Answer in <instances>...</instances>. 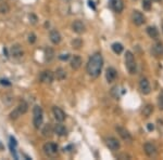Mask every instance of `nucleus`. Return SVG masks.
I'll list each match as a JSON object with an SVG mask.
<instances>
[{
  "label": "nucleus",
  "instance_id": "nucleus-1",
  "mask_svg": "<svg viewBox=\"0 0 163 160\" xmlns=\"http://www.w3.org/2000/svg\"><path fill=\"white\" fill-rule=\"evenodd\" d=\"M103 66V59L101 53H95L94 55H91L87 63V74L93 78L98 77L101 73Z\"/></svg>",
  "mask_w": 163,
  "mask_h": 160
},
{
  "label": "nucleus",
  "instance_id": "nucleus-2",
  "mask_svg": "<svg viewBox=\"0 0 163 160\" xmlns=\"http://www.w3.org/2000/svg\"><path fill=\"white\" fill-rule=\"evenodd\" d=\"M125 66H126V69L130 75L136 74L137 64H136L135 57L130 51H126V53H125Z\"/></svg>",
  "mask_w": 163,
  "mask_h": 160
},
{
  "label": "nucleus",
  "instance_id": "nucleus-3",
  "mask_svg": "<svg viewBox=\"0 0 163 160\" xmlns=\"http://www.w3.org/2000/svg\"><path fill=\"white\" fill-rule=\"evenodd\" d=\"M33 125L35 129H39L42 125V119H44V114H42L41 107L36 105L33 109Z\"/></svg>",
  "mask_w": 163,
  "mask_h": 160
},
{
  "label": "nucleus",
  "instance_id": "nucleus-4",
  "mask_svg": "<svg viewBox=\"0 0 163 160\" xmlns=\"http://www.w3.org/2000/svg\"><path fill=\"white\" fill-rule=\"evenodd\" d=\"M44 153H45L48 157H56L58 155V146L57 144H54L52 142L46 143L44 145Z\"/></svg>",
  "mask_w": 163,
  "mask_h": 160
},
{
  "label": "nucleus",
  "instance_id": "nucleus-5",
  "mask_svg": "<svg viewBox=\"0 0 163 160\" xmlns=\"http://www.w3.org/2000/svg\"><path fill=\"white\" fill-rule=\"evenodd\" d=\"M27 110H28V105H27V103H25V102H22V103L20 104L18 107H16V109L13 110L12 113H11V115H10V116H11V119L19 118L20 116L24 115Z\"/></svg>",
  "mask_w": 163,
  "mask_h": 160
},
{
  "label": "nucleus",
  "instance_id": "nucleus-6",
  "mask_svg": "<svg viewBox=\"0 0 163 160\" xmlns=\"http://www.w3.org/2000/svg\"><path fill=\"white\" fill-rule=\"evenodd\" d=\"M115 131L118 132L119 135H120V137H121L125 142H132V141H133V137H132L130 133L126 130V129H125V128L118 126V127H115Z\"/></svg>",
  "mask_w": 163,
  "mask_h": 160
},
{
  "label": "nucleus",
  "instance_id": "nucleus-7",
  "mask_svg": "<svg viewBox=\"0 0 163 160\" xmlns=\"http://www.w3.org/2000/svg\"><path fill=\"white\" fill-rule=\"evenodd\" d=\"M139 90L142 92V94H149L151 92V87H150V83H149L148 79L147 78H142L139 80Z\"/></svg>",
  "mask_w": 163,
  "mask_h": 160
},
{
  "label": "nucleus",
  "instance_id": "nucleus-8",
  "mask_svg": "<svg viewBox=\"0 0 163 160\" xmlns=\"http://www.w3.org/2000/svg\"><path fill=\"white\" fill-rule=\"evenodd\" d=\"M132 21L135 24L136 26H142V24L145 23V16L142 12L139 11H134L133 14H132Z\"/></svg>",
  "mask_w": 163,
  "mask_h": 160
},
{
  "label": "nucleus",
  "instance_id": "nucleus-9",
  "mask_svg": "<svg viewBox=\"0 0 163 160\" xmlns=\"http://www.w3.org/2000/svg\"><path fill=\"white\" fill-rule=\"evenodd\" d=\"M106 145L108 146L109 149H111V150L115 151V150H119L120 149V147H121V144H120V142H119L118 139H115V137H108V139H106Z\"/></svg>",
  "mask_w": 163,
  "mask_h": 160
},
{
  "label": "nucleus",
  "instance_id": "nucleus-10",
  "mask_svg": "<svg viewBox=\"0 0 163 160\" xmlns=\"http://www.w3.org/2000/svg\"><path fill=\"white\" fill-rule=\"evenodd\" d=\"M72 29L74 33L79 34V35H81V34H84L85 30H86V27H85L84 23L82 21H74L72 23Z\"/></svg>",
  "mask_w": 163,
  "mask_h": 160
},
{
  "label": "nucleus",
  "instance_id": "nucleus-11",
  "mask_svg": "<svg viewBox=\"0 0 163 160\" xmlns=\"http://www.w3.org/2000/svg\"><path fill=\"white\" fill-rule=\"evenodd\" d=\"M52 113H53L54 118H56V120H57V121L63 122L64 120H65V114H64V112L61 109L60 107L54 106L53 108H52Z\"/></svg>",
  "mask_w": 163,
  "mask_h": 160
},
{
  "label": "nucleus",
  "instance_id": "nucleus-12",
  "mask_svg": "<svg viewBox=\"0 0 163 160\" xmlns=\"http://www.w3.org/2000/svg\"><path fill=\"white\" fill-rule=\"evenodd\" d=\"M144 150L148 157H154L157 155V147L152 143H146L144 146Z\"/></svg>",
  "mask_w": 163,
  "mask_h": 160
},
{
  "label": "nucleus",
  "instance_id": "nucleus-13",
  "mask_svg": "<svg viewBox=\"0 0 163 160\" xmlns=\"http://www.w3.org/2000/svg\"><path fill=\"white\" fill-rule=\"evenodd\" d=\"M54 79V74L51 70H45L42 71L40 75V80L44 83H51Z\"/></svg>",
  "mask_w": 163,
  "mask_h": 160
},
{
  "label": "nucleus",
  "instance_id": "nucleus-14",
  "mask_svg": "<svg viewBox=\"0 0 163 160\" xmlns=\"http://www.w3.org/2000/svg\"><path fill=\"white\" fill-rule=\"evenodd\" d=\"M10 54L14 59H20L23 57V49L20 45H13L10 49Z\"/></svg>",
  "mask_w": 163,
  "mask_h": 160
},
{
  "label": "nucleus",
  "instance_id": "nucleus-15",
  "mask_svg": "<svg viewBox=\"0 0 163 160\" xmlns=\"http://www.w3.org/2000/svg\"><path fill=\"white\" fill-rule=\"evenodd\" d=\"M116 76H118V71L115 70V68L113 67H108L106 70V78L108 82H113L116 79Z\"/></svg>",
  "mask_w": 163,
  "mask_h": 160
},
{
  "label": "nucleus",
  "instance_id": "nucleus-16",
  "mask_svg": "<svg viewBox=\"0 0 163 160\" xmlns=\"http://www.w3.org/2000/svg\"><path fill=\"white\" fill-rule=\"evenodd\" d=\"M49 38H50L52 43H54V45H59L61 42L62 37H61V34L59 33L57 29H51L50 30V33H49Z\"/></svg>",
  "mask_w": 163,
  "mask_h": 160
},
{
  "label": "nucleus",
  "instance_id": "nucleus-17",
  "mask_svg": "<svg viewBox=\"0 0 163 160\" xmlns=\"http://www.w3.org/2000/svg\"><path fill=\"white\" fill-rule=\"evenodd\" d=\"M82 64H83V59L79 55H74L72 57V61H71V67H72L74 70H77V69L81 68Z\"/></svg>",
  "mask_w": 163,
  "mask_h": 160
},
{
  "label": "nucleus",
  "instance_id": "nucleus-18",
  "mask_svg": "<svg viewBox=\"0 0 163 160\" xmlns=\"http://www.w3.org/2000/svg\"><path fill=\"white\" fill-rule=\"evenodd\" d=\"M111 7L118 13H121L124 9V3L123 0H111Z\"/></svg>",
  "mask_w": 163,
  "mask_h": 160
},
{
  "label": "nucleus",
  "instance_id": "nucleus-19",
  "mask_svg": "<svg viewBox=\"0 0 163 160\" xmlns=\"http://www.w3.org/2000/svg\"><path fill=\"white\" fill-rule=\"evenodd\" d=\"M54 133L59 135V137H65L67 133V128L64 127L63 125H61V123H58V125L54 126Z\"/></svg>",
  "mask_w": 163,
  "mask_h": 160
},
{
  "label": "nucleus",
  "instance_id": "nucleus-20",
  "mask_svg": "<svg viewBox=\"0 0 163 160\" xmlns=\"http://www.w3.org/2000/svg\"><path fill=\"white\" fill-rule=\"evenodd\" d=\"M153 113V105L151 104H147L144 108L142 109V116L144 118H149Z\"/></svg>",
  "mask_w": 163,
  "mask_h": 160
},
{
  "label": "nucleus",
  "instance_id": "nucleus-21",
  "mask_svg": "<svg viewBox=\"0 0 163 160\" xmlns=\"http://www.w3.org/2000/svg\"><path fill=\"white\" fill-rule=\"evenodd\" d=\"M152 53L156 57H161L163 54V45L162 42H157L156 45L153 46L152 48Z\"/></svg>",
  "mask_w": 163,
  "mask_h": 160
},
{
  "label": "nucleus",
  "instance_id": "nucleus-22",
  "mask_svg": "<svg viewBox=\"0 0 163 160\" xmlns=\"http://www.w3.org/2000/svg\"><path fill=\"white\" fill-rule=\"evenodd\" d=\"M41 133H42V137H52V134L54 133V129H52L51 125H46L45 127L42 128V131H41Z\"/></svg>",
  "mask_w": 163,
  "mask_h": 160
},
{
  "label": "nucleus",
  "instance_id": "nucleus-23",
  "mask_svg": "<svg viewBox=\"0 0 163 160\" xmlns=\"http://www.w3.org/2000/svg\"><path fill=\"white\" fill-rule=\"evenodd\" d=\"M54 77L57 78V80H59V81H62V80L67 78V71L64 70L63 68H61V67L57 68V70L54 73Z\"/></svg>",
  "mask_w": 163,
  "mask_h": 160
},
{
  "label": "nucleus",
  "instance_id": "nucleus-24",
  "mask_svg": "<svg viewBox=\"0 0 163 160\" xmlns=\"http://www.w3.org/2000/svg\"><path fill=\"white\" fill-rule=\"evenodd\" d=\"M147 34H148L149 37L152 38V39H158V38H159V32H158L157 28L153 27V26H149L148 28H147Z\"/></svg>",
  "mask_w": 163,
  "mask_h": 160
},
{
  "label": "nucleus",
  "instance_id": "nucleus-25",
  "mask_svg": "<svg viewBox=\"0 0 163 160\" xmlns=\"http://www.w3.org/2000/svg\"><path fill=\"white\" fill-rule=\"evenodd\" d=\"M53 57H54V51L52 50L51 48H47L45 50V59L50 62V61L53 59Z\"/></svg>",
  "mask_w": 163,
  "mask_h": 160
},
{
  "label": "nucleus",
  "instance_id": "nucleus-26",
  "mask_svg": "<svg viewBox=\"0 0 163 160\" xmlns=\"http://www.w3.org/2000/svg\"><path fill=\"white\" fill-rule=\"evenodd\" d=\"M112 50H113V52L116 54H121L122 52H123L124 48L123 46L121 45V43H119V42H115V43H113L112 45Z\"/></svg>",
  "mask_w": 163,
  "mask_h": 160
},
{
  "label": "nucleus",
  "instance_id": "nucleus-27",
  "mask_svg": "<svg viewBox=\"0 0 163 160\" xmlns=\"http://www.w3.org/2000/svg\"><path fill=\"white\" fill-rule=\"evenodd\" d=\"M10 10L9 6H8V3L7 2H0V13L1 14H6L8 13Z\"/></svg>",
  "mask_w": 163,
  "mask_h": 160
},
{
  "label": "nucleus",
  "instance_id": "nucleus-28",
  "mask_svg": "<svg viewBox=\"0 0 163 160\" xmlns=\"http://www.w3.org/2000/svg\"><path fill=\"white\" fill-rule=\"evenodd\" d=\"M158 106H159V109L163 110V90L159 93V96H158Z\"/></svg>",
  "mask_w": 163,
  "mask_h": 160
},
{
  "label": "nucleus",
  "instance_id": "nucleus-29",
  "mask_svg": "<svg viewBox=\"0 0 163 160\" xmlns=\"http://www.w3.org/2000/svg\"><path fill=\"white\" fill-rule=\"evenodd\" d=\"M72 46H73V48H75V49H79V48L83 46V41H82V39H79V38L74 39V40L72 41Z\"/></svg>",
  "mask_w": 163,
  "mask_h": 160
},
{
  "label": "nucleus",
  "instance_id": "nucleus-30",
  "mask_svg": "<svg viewBox=\"0 0 163 160\" xmlns=\"http://www.w3.org/2000/svg\"><path fill=\"white\" fill-rule=\"evenodd\" d=\"M142 8H144V10L149 11V10L151 9V1L150 0H144V1H142Z\"/></svg>",
  "mask_w": 163,
  "mask_h": 160
},
{
  "label": "nucleus",
  "instance_id": "nucleus-31",
  "mask_svg": "<svg viewBox=\"0 0 163 160\" xmlns=\"http://www.w3.org/2000/svg\"><path fill=\"white\" fill-rule=\"evenodd\" d=\"M119 88H118V86L116 87H113V88H112V91H111V93H112V95H113V96H114L115 98H119Z\"/></svg>",
  "mask_w": 163,
  "mask_h": 160
},
{
  "label": "nucleus",
  "instance_id": "nucleus-32",
  "mask_svg": "<svg viewBox=\"0 0 163 160\" xmlns=\"http://www.w3.org/2000/svg\"><path fill=\"white\" fill-rule=\"evenodd\" d=\"M35 41H36V36L34 35V34H30L28 35V42L30 43H34Z\"/></svg>",
  "mask_w": 163,
  "mask_h": 160
},
{
  "label": "nucleus",
  "instance_id": "nucleus-33",
  "mask_svg": "<svg viewBox=\"0 0 163 160\" xmlns=\"http://www.w3.org/2000/svg\"><path fill=\"white\" fill-rule=\"evenodd\" d=\"M116 158L118 159H130V156L127 154H120L116 156Z\"/></svg>",
  "mask_w": 163,
  "mask_h": 160
},
{
  "label": "nucleus",
  "instance_id": "nucleus-34",
  "mask_svg": "<svg viewBox=\"0 0 163 160\" xmlns=\"http://www.w3.org/2000/svg\"><path fill=\"white\" fill-rule=\"evenodd\" d=\"M30 22H32L33 24H36L37 23V18L34 14H30Z\"/></svg>",
  "mask_w": 163,
  "mask_h": 160
},
{
  "label": "nucleus",
  "instance_id": "nucleus-35",
  "mask_svg": "<svg viewBox=\"0 0 163 160\" xmlns=\"http://www.w3.org/2000/svg\"><path fill=\"white\" fill-rule=\"evenodd\" d=\"M59 57H60V59H62V61H67V59H69L70 55L67 53H65V54H61Z\"/></svg>",
  "mask_w": 163,
  "mask_h": 160
},
{
  "label": "nucleus",
  "instance_id": "nucleus-36",
  "mask_svg": "<svg viewBox=\"0 0 163 160\" xmlns=\"http://www.w3.org/2000/svg\"><path fill=\"white\" fill-rule=\"evenodd\" d=\"M147 128H148L149 131H152L154 129V126L152 125V123H148V125H147Z\"/></svg>",
  "mask_w": 163,
  "mask_h": 160
},
{
  "label": "nucleus",
  "instance_id": "nucleus-37",
  "mask_svg": "<svg viewBox=\"0 0 163 160\" xmlns=\"http://www.w3.org/2000/svg\"><path fill=\"white\" fill-rule=\"evenodd\" d=\"M154 1H161V0H154Z\"/></svg>",
  "mask_w": 163,
  "mask_h": 160
},
{
  "label": "nucleus",
  "instance_id": "nucleus-38",
  "mask_svg": "<svg viewBox=\"0 0 163 160\" xmlns=\"http://www.w3.org/2000/svg\"><path fill=\"white\" fill-rule=\"evenodd\" d=\"M65 1H67V0H65Z\"/></svg>",
  "mask_w": 163,
  "mask_h": 160
},
{
  "label": "nucleus",
  "instance_id": "nucleus-39",
  "mask_svg": "<svg viewBox=\"0 0 163 160\" xmlns=\"http://www.w3.org/2000/svg\"><path fill=\"white\" fill-rule=\"evenodd\" d=\"M162 29H163V27H162Z\"/></svg>",
  "mask_w": 163,
  "mask_h": 160
}]
</instances>
